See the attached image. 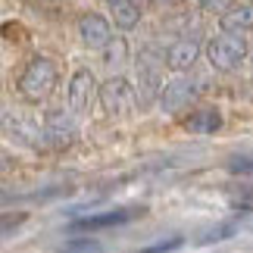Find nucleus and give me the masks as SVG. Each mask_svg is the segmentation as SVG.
Segmentation results:
<instances>
[{"label":"nucleus","mask_w":253,"mask_h":253,"mask_svg":"<svg viewBox=\"0 0 253 253\" xmlns=\"http://www.w3.org/2000/svg\"><path fill=\"white\" fill-rule=\"evenodd\" d=\"M184 128L191 134H216L222 128V113L219 110H197L184 119Z\"/></svg>","instance_id":"9d476101"},{"label":"nucleus","mask_w":253,"mask_h":253,"mask_svg":"<svg viewBox=\"0 0 253 253\" xmlns=\"http://www.w3.org/2000/svg\"><path fill=\"white\" fill-rule=\"evenodd\" d=\"M113 22L116 28H122V32H128V28H134L141 22V9L134 0H122V3H116L113 6Z\"/></svg>","instance_id":"ddd939ff"},{"label":"nucleus","mask_w":253,"mask_h":253,"mask_svg":"<svg viewBox=\"0 0 253 253\" xmlns=\"http://www.w3.org/2000/svg\"><path fill=\"white\" fill-rule=\"evenodd\" d=\"M181 244H184V238L175 235V238H169V241H157V244L144 247V250H138V253H172V250H178Z\"/></svg>","instance_id":"f3484780"},{"label":"nucleus","mask_w":253,"mask_h":253,"mask_svg":"<svg viewBox=\"0 0 253 253\" xmlns=\"http://www.w3.org/2000/svg\"><path fill=\"white\" fill-rule=\"evenodd\" d=\"M225 3H228V0H197V6L210 9V13H212V9H216V13H219V9H225Z\"/></svg>","instance_id":"a211bd4d"},{"label":"nucleus","mask_w":253,"mask_h":253,"mask_svg":"<svg viewBox=\"0 0 253 253\" xmlns=\"http://www.w3.org/2000/svg\"><path fill=\"white\" fill-rule=\"evenodd\" d=\"M197 53H200L197 41H191V38H188V41H175L166 50V66L175 69V72H184V69H191V66H194Z\"/></svg>","instance_id":"1a4fd4ad"},{"label":"nucleus","mask_w":253,"mask_h":253,"mask_svg":"<svg viewBox=\"0 0 253 253\" xmlns=\"http://www.w3.org/2000/svg\"><path fill=\"white\" fill-rule=\"evenodd\" d=\"M79 38L84 47H91V50H106V47L113 44V32H110V22H106L103 16L97 13H87L79 19Z\"/></svg>","instance_id":"39448f33"},{"label":"nucleus","mask_w":253,"mask_h":253,"mask_svg":"<svg viewBox=\"0 0 253 253\" xmlns=\"http://www.w3.org/2000/svg\"><path fill=\"white\" fill-rule=\"evenodd\" d=\"M144 216V207H116V210H103V212H91L84 219H75L72 222V231H103V228H116V225H125V222Z\"/></svg>","instance_id":"7ed1b4c3"},{"label":"nucleus","mask_w":253,"mask_h":253,"mask_svg":"<svg viewBox=\"0 0 253 253\" xmlns=\"http://www.w3.org/2000/svg\"><path fill=\"white\" fill-rule=\"evenodd\" d=\"M44 138L53 144V147H69L75 138V122L69 119L66 110H50L44 116Z\"/></svg>","instance_id":"0eeeda50"},{"label":"nucleus","mask_w":253,"mask_h":253,"mask_svg":"<svg viewBox=\"0 0 253 253\" xmlns=\"http://www.w3.org/2000/svg\"><path fill=\"white\" fill-rule=\"evenodd\" d=\"M125 56H128V47H125L122 38H116V41L103 50V63L106 66H119V63H125Z\"/></svg>","instance_id":"4468645a"},{"label":"nucleus","mask_w":253,"mask_h":253,"mask_svg":"<svg viewBox=\"0 0 253 253\" xmlns=\"http://www.w3.org/2000/svg\"><path fill=\"white\" fill-rule=\"evenodd\" d=\"M100 106L106 116H125L131 113L134 97H131V84L125 79H110L100 87Z\"/></svg>","instance_id":"20e7f679"},{"label":"nucleus","mask_w":253,"mask_h":253,"mask_svg":"<svg viewBox=\"0 0 253 253\" xmlns=\"http://www.w3.org/2000/svg\"><path fill=\"white\" fill-rule=\"evenodd\" d=\"M138 91H141V103H150L153 97H157V91L163 94L160 72H157V66H153L150 60H144L138 66Z\"/></svg>","instance_id":"9b49d317"},{"label":"nucleus","mask_w":253,"mask_h":253,"mask_svg":"<svg viewBox=\"0 0 253 253\" xmlns=\"http://www.w3.org/2000/svg\"><path fill=\"white\" fill-rule=\"evenodd\" d=\"M116 3H122V0H110V6H116Z\"/></svg>","instance_id":"aec40b11"},{"label":"nucleus","mask_w":253,"mask_h":253,"mask_svg":"<svg viewBox=\"0 0 253 253\" xmlns=\"http://www.w3.org/2000/svg\"><path fill=\"white\" fill-rule=\"evenodd\" d=\"M235 225H231V222H228V225H219V228H210L207 231V235H200V241H197V244H212V241H225V238H231V235H235Z\"/></svg>","instance_id":"dca6fc26"},{"label":"nucleus","mask_w":253,"mask_h":253,"mask_svg":"<svg viewBox=\"0 0 253 253\" xmlns=\"http://www.w3.org/2000/svg\"><path fill=\"white\" fill-rule=\"evenodd\" d=\"M97 250H100V241L82 238V241H69V244H63L56 253H97Z\"/></svg>","instance_id":"2eb2a0df"},{"label":"nucleus","mask_w":253,"mask_h":253,"mask_svg":"<svg viewBox=\"0 0 253 253\" xmlns=\"http://www.w3.org/2000/svg\"><path fill=\"white\" fill-rule=\"evenodd\" d=\"M53 84H56V66H53L50 56H32L28 66L22 69V75H19V82H16L19 94L28 103H41L53 91Z\"/></svg>","instance_id":"f257e3e1"},{"label":"nucleus","mask_w":253,"mask_h":253,"mask_svg":"<svg viewBox=\"0 0 253 253\" xmlns=\"http://www.w3.org/2000/svg\"><path fill=\"white\" fill-rule=\"evenodd\" d=\"M153 3H160V6H166V3H175V0H153Z\"/></svg>","instance_id":"6ab92c4d"},{"label":"nucleus","mask_w":253,"mask_h":253,"mask_svg":"<svg viewBox=\"0 0 253 253\" xmlns=\"http://www.w3.org/2000/svg\"><path fill=\"white\" fill-rule=\"evenodd\" d=\"M244 53H247V44H244V38H241V35L222 32L219 38H212V41L207 44V56H210V63L216 66L219 72L238 69L241 60H244Z\"/></svg>","instance_id":"f03ea898"},{"label":"nucleus","mask_w":253,"mask_h":253,"mask_svg":"<svg viewBox=\"0 0 253 253\" xmlns=\"http://www.w3.org/2000/svg\"><path fill=\"white\" fill-rule=\"evenodd\" d=\"M194 97H197V84H194L191 79H172L163 84V94H160V103L166 113H178L184 110Z\"/></svg>","instance_id":"423d86ee"},{"label":"nucleus","mask_w":253,"mask_h":253,"mask_svg":"<svg viewBox=\"0 0 253 253\" xmlns=\"http://www.w3.org/2000/svg\"><path fill=\"white\" fill-rule=\"evenodd\" d=\"M222 28L228 35H241L253 28V3H241V6H231L228 13H222Z\"/></svg>","instance_id":"f8f14e48"},{"label":"nucleus","mask_w":253,"mask_h":253,"mask_svg":"<svg viewBox=\"0 0 253 253\" xmlns=\"http://www.w3.org/2000/svg\"><path fill=\"white\" fill-rule=\"evenodd\" d=\"M94 75L82 69V72H75L72 79H69V87H66V97H69V110L72 113H84L87 106H91V97H94Z\"/></svg>","instance_id":"6e6552de"}]
</instances>
